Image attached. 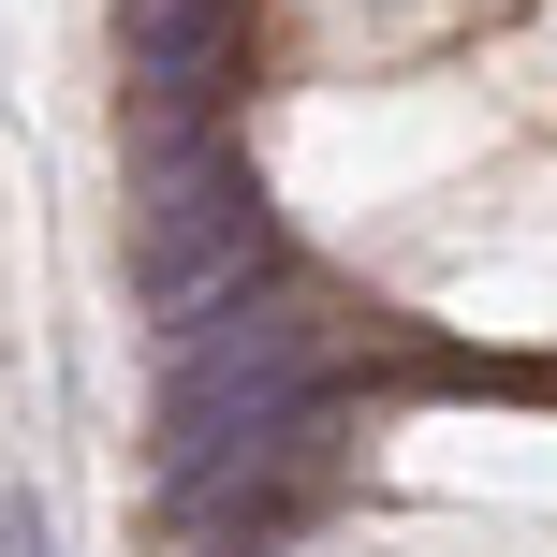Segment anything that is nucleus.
I'll return each mask as SVG.
<instances>
[{
	"label": "nucleus",
	"instance_id": "obj_1",
	"mask_svg": "<svg viewBox=\"0 0 557 557\" xmlns=\"http://www.w3.org/2000/svg\"><path fill=\"white\" fill-rule=\"evenodd\" d=\"M278 278V221H264V176L221 147V117H133V308L147 323H206V308L264 294Z\"/></svg>",
	"mask_w": 557,
	"mask_h": 557
},
{
	"label": "nucleus",
	"instance_id": "obj_2",
	"mask_svg": "<svg viewBox=\"0 0 557 557\" xmlns=\"http://www.w3.org/2000/svg\"><path fill=\"white\" fill-rule=\"evenodd\" d=\"M308 382H323V308H294L264 278V294L206 308V323L162 337V396H147V441H162V470H191V455L250 441L264 411H308Z\"/></svg>",
	"mask_w": 557,
	"mask_h": 557
},
{
	"label": "nucleus",
	"instance_id": "obj_3",
	"mask_svg": "<svg viewBox=\"0 0 557 557\" xmlns=\"http://www.w3.org/2000/svg\"><path fill=\"white\" fill-rule=\"evenodd\" d=\"M235 45H250V0H117V59H133V103L221 117Z\"/></svg>",
	"mask_w": 557,
	"mask_h": 557
},
{
	"label": "nucleus",
	"instance_id": "obj_4",
	"mask_svg": "<svg viewBox=\"0 0 557 557\" xmlns=\"http://www.w3.org/2000/svg\"><path fill=\"white\" fill-rule=\"evenodd\" d=\"M0 557H45V499H15V484H0Z\"/></svg>",
	"mask_w": 557,
	"mask_h": 557
}]
</instances>
